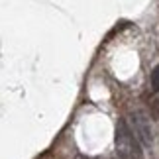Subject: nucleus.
Masks as SVG:
<instances>
[{
  "label": "nucleus",
  "mask_w": 159,
  "mask_h": 159,
  "mask_svg": "<svg viewBox=\"0 0 159 159\" xmlns=\"http://www.w3.org/2000/svg\"><path fill=\"white\" fill-rule=\"evenodd\" d=\"M116 149L120 159H143L142 143L134 136L130 124L124 120H120L116 126Z\"/></svg>",
  "instance_id": "obj_1"
},
{
  "label": "nucleus",
  "mask_w": 159,
  "mask_h": 159,
  "mask_svg": "<svg viewBox=\"0 0 159 159\" xmlns=\"http://www.w3.org/2000/svg\"><path fill=\"white\" fill-rule=\"evenodd\" d=\"M128 124H130L134 136L138 138V142L142 143V148L149 149L151 145H153V130H151L149 118L143 112H132Z\"/></svg>",
  "instance_id": "obj_2"
},
{
  "label": "nucleus",
  "mask_w": 159,
  "mask_h": 159,
  "mask_svg": "<svg viewBox=\"0 0 159 159\" xmlns=\"http://www.w3.org/2000/svg\"><path fill=\"white\" fill-rule=\"evenodd\" d=\"M151 89H153L155 93H159V65L153 69V73H151Z\"/></svg>",
  "instance_id": "obj_3"
}]
</instances>
